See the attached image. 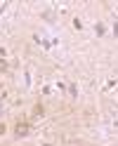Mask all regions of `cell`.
<instances>
[{"label": "cell", "instance_id": "3", "mask_svg": "<svg viewBox=\"0 0 118 146\" xmlns=\"http://www.w3.org/2000/svg\"><path fill=\"white\" fill-rule=\"evenodd\" d=\"M69 92H71V97H76L78 94V87L76 85H69Z\"/></svg>", "mask_w": 118, "mask_h": 146}, {"label": "cell", "instance_id": "1", "mask_svg": "<svg viewBox=\"0 0 118 146\" xmlns=\"http://www.w3.org/2000/svg\"><path fill=\"white\" fill-rule=\"evenodd\" d=\"M29 132H31V125H29V123H19V125H17V130H14L17 137H26Z\"/></svg>", "mask_w": 118, "mask_h": 146}, {"label": "cell", "instance_id": "5", "mask_svg": "<svg viewBox=\"0 0 118 146\" xmlns=\"http://www.w3.org/2000/svg\"><path fill=\"white\" fill-rule=\"evenodd\" d=\"M45 146H52V144H45Z\"/></svg>", "mask_w": 118, "mask_h": 146}, {"label": "cell", "instance_id": "2", "mask_svg": "<svg viewBox=\"0 0 118 146\" xmlns=\"http://www.w3.org/2000/svg\"><path fill=\"white\" fill-rule=\"evenodd\" d=\"M95 33H97V35H106V26H104L102 21H97V24H95Z\"/></svg>", "mask_w": 118, "mask_h": 146}, {"label": "cell", "instance_id": "4", "mask_svg": "<svg viewBox=\"0 0 118 146\" xmlns=\"http://www.w3.org/2000/svg\"><path fill=\"white\" fill-rule=\"evenodd\" d=\"M3 71H7V61H5V59H0V73H3Z\"/></svg>", "mask_w": 118, "mask_h": 146}]
</instances>
